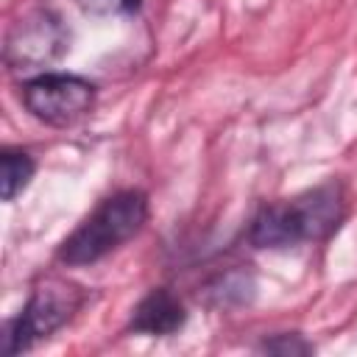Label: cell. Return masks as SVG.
<instances>
[{
	"label": "cell",
	"instance_id": "cell-9",
	"mask_svg": "<svg viewBox=\"0 0 357 357\" xmlns=\"http://www.w3.org/2000/svg\"><path fill=\"white\" fill-rule=\"evenodd\" d=\"M78 6L92 17H114V14L134 11L139 0H78Z\"/></svg>",
	"mask_w": 357,
	"mask_h": 357
},
{
	"label": "cell",
	"instance_id": "cell-5",
	"mask_svg": "<svg viewBox=\"0 0 357 357\" xmlns=\"http://www.w3.org/2000/svg\"><path fill=\"white\" fill-rule=\"evenodd\" d=\"M70 33L53 11H33L20 20L6 39V64L11 70H39L67 50Z\"/></svg>",
	"mask_w": 357,
	"mask_h": 357
},
{
	"label": "cell",
	"instance_id": "cell-7",
	"mask_svg": "<svg viewBox=\"0 0 357 357\" xmlns=\"http://www.w3.org/2000/svg\"><path fill=\"white\" fill-rule=\"evenodd\" d=\"M33 176V159L25 151L3 148L0 153V181H3V201H14Z\"/></svg>",
	"mask_w": 357,
	"mask_h": 357
},
{
	"label": "cell",
	"instance_id": "cell-1",
	"mask_svg": "<svg viewBox=\"0 0 357 357\" xmlns=\"http://www.w3.org/2000/svg\"><path fill=\"white\" fill-rule=\"evenodd\" d=\"M346 218V192L337 181H326L290 201L268 204L257 212L248 240L257 248H287L298 243L326 240Z\"/></svg>",
	"mask_w": 357,
	"mask_h": 357
},
{
	"label": "cell",
	"instance_id": "cell-2",
	"mask_svg": "<svg viewBox=\"0 0 357 357\" xmlns=\"http://www.w3.org/2000/svg\"><path fill=\"white\" fill-rule=\"evenodd\" d=\"M148 220V195L142 190H120L100 201L89 218L61 243L59 262L78 268L92 265L128 243Z\"/></svg>",
	"mask_w": 357,
	"mask_h": 357
},
{
	"label": "cell",
	"instance_id": "cell-8",
	"mask_svg": "<svg viewBox=\"0 0 357 357\" xmlns=\"http://www.w3.org/2000/svg\"><path fill=\"white\" fill-rule=\"evenodd\" d=\"M259 351H268V354H310L312 351V343H307L298 332H282V335H273V337H265L259 343Z\"/></svg>",
	"mask_w": 357,
	"mask_h": 357
},
{
	"label": "cell",
	"instance_id": "cell-3",
	"mask_svg": "<svg viewBox=\"0 0 357 357\" xmlns=\"http://www.w3.org/2000/svg\"><path fill=\"white\" fill-rule=\"evenodd\" d=\"M84 298L86 293L64 279H45L42 284H36L22 312L6 324V335H3L6 354L28 351L33 343L61 329L81 310Z\"/></svg>",
	"mask_w": 357,
	"mask_h": 357
},
{
	"label": "cell",
	"instance_id": "cell-4",
	"mask_svg": "<svg viewBox=\"0 0 357 357\" xmlns=\"http://www.w3.org/2000/svg\"><path fill=\"white\" fill-rule=\"evenodd\" d=\"M25 109L45 126L67 128L95 106V84L73 73H39L22 84Z\"/></svg>",
	"mask_w": 357,
	"mask_h": 357
},
{
	"label": "cell",
	"instance_id": "cell-6",
	"mask_svg": "<svg viewBox=\"0 0 357 357\" xmlns=\"http://www.w3.org/2000/svg\"><path fill=\"white\" fill-rule=\"evenodd\" d=\"M187 321V312H184V304L165 287L159 290H151L134 310L131 315V324L128 329L137 332V335H173L184 326Z\"/></svg>",
	"mask_w": 357,
	"mask_h": 357
}]
</instances>
